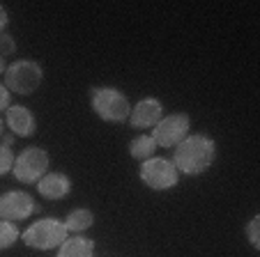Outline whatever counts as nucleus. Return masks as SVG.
<instances>
[{
  "mask_svg": "<svg viewBox=\"0 0 260 257\" xmlns=\"http://www.w3.org/2000/svg\"><path fill=\"white\" fill-rule=\"evenodd\" d=\"M214 156H216L214 140L207 138L205 133H193V136H187L175 147L173 165L177 168V172H184V175H203L214 163Z\"/></svg>",
  "mask_w": 260,
  "mask_h": 257,
  "instance_id": "nucleus-1",
  "label": "nucleus"
},
{
  "mask_svg": "<svg viewBox=\"0 0 260 257\" xmlns=\"http://www.w3.org/2000/svg\"><path fill=\"white\" fill-rule=\"evenodd\" d=\"M90 101L92 108L102 120L106 122H124L129 120L132 103L120 90L115 88H94L90 90Z\"/></svg>",
  "mask_w": 260,
  "mask_h": 257,
  "instance_id": "nucleus-2",
  "label": "nucleus"
},
{
  "mask_svg": "<svg viewBox=\"0 0 260 257\" xmlns=\"http://www.w3.org/2000/svg\"><path fill=\"white\" fill-rule=\"evenodd\" d=\"M42 78H44V71L35 60H16V62L7 64L5 88L14 94L28 97L42 85Z\"/></svg>",
  "mask_w": 260,
  "mask_h": 257,
  "instance_id": "nucleus-3",
  "label": "nucleus"
},
{
  "mask_svg": "<svg viewBox=\"0 0 260 257\" xmlns=\"http://www.w3.org/2000/svg\"><path fill=\"white\" fill-rule=\"evenodd\" d=\"M25 246L37 248V250H51V248L62 246V241L67 239V228L64 221L58 218H42L37 223H32L23 234H21Z\"/></svg>",
  "mask_w": 260,
  "mask_h": 257,
  "instance_id": "nucleus-4",
  "label": "nucleus"
},
{
  "mask_svg": "<svg viewBox=\"0 0 260 257\" xmlns=\"http://www.w3.org/2000/svg\"><path fill=\"white\" fill-rule=\"evenodd\" d=\"M49 170V154L42 147H28L14 159V177L21 184H37Z\"/></svg>",
  "mask_w": 260,
  "mask_h": 257,
  "instance_id": "nucleus-5",
  "label": "nucleus"
},
{
  "mask_svg": "<svg viewBox=\"0 0 260 257\" xmlns=\"http://www.w3.org/2000/svg\"><path fill=\"white\" fill-rule=\"evenodd\" d=\"M141 179L145 181V186H150V189H154V191H166V189L177 186L180 172H177V168L173 165V161L152 156V159L143 161Z\"/></svg>",
  "mask_w": 260,
  "mask_h": 257,
  "instance_id": "nucleus-6",
  "label": "nucleus"
},
{
  "mask_svg": "<svg viewBox=\"0 0 260 257\" xmlns=\"http://www.w3.org/2000/svg\"><path fill=\"white\" fill-rule=\"evenodd\" d=\"M189 126H191V122L184 113H173V115L159 120V124L152 131V138L157 147H177L189 136Z\"/></svg>",
  "mask_w": 260,
  "mask_h": 257,
  "instance_id": "nucleus-7",
  "label": "nucleus"
},
{
  "mask_svg": "<svg viewBox=\"0 0 260 257\" xmlns=\"http://www.w3.org/2000/svg\"><path fill=\"white\" fill-rule=\"evenodd\" d=\"M35 200L25 191H10V193L0 195V218L16 223V221H25L28 216L35 213Z\"/></svg>",
  "mask_w": 260,
  "mask_h": 257,
  "instance_id": "nucleus-8",
  "label": "nucleus"
},
{
  "mask_svg": "<svg viewBox=\"0 0 260 257\" xmlns=\"http://www.w3.org/2000/svg\"><path fill=\"white\" fill-rule=\"evenodd\" d=\"M164 117V106L159 99H141L129 113V124L134 129H150L157 126Z\"/></svg>",
  "mask_w": 260,
  "mask_h": 257,
  "instance_id": "nucleus-9",
  "label": "nucleus"
},
{
  "mask_svg": "<svg viewBox=\"0 0 260 257\" xmlns=\"http://www.w3.org/2000/svg\"><path fill=\"white\" fill-rule=\"evenodd\" d=\"M5 122H7V126H10V131L21 138L32 136L35 129H37L35 115L30 113V108H25V106H10L7 108Z\"/></svg>",
  "mask_w": 260,
  "mask_h": 257,
  "instance_id": "nucleus-10",
  "label": "nucleus"
},
{
  "mask_svg": "<svg viewBox=\"0 0 260 257\" xmlns=\"http://www.w3.org/2000/svg\"><path fill=\"white\" fill-rule=\"evenodd\" d=\"M37 191H40V195L46 200H62V198H67L69 191H72V181H69V177L62 175V172H49V175H44L37 181Z\"/></svg>",
  "mask_w": 260,
  "mask_h": 257,
  "instance_id": "nucleus-11",
  "label": "nucleus"
},
{
  "mask_svg": "<svg viewBox=\"0 0 260 257\" xmlns=\"http://www.w3.org/2000/svg\"><path fill=\"white\" fill-rule=\"evenodd\" d=\"M58 257H94V241L81 234H74L72 239L62 241Z\"/></svg>",
  "mask_w": 260,
  "mask_h": 257,
  "instance_id": "nucleus-12",
  "label": "nucleus"
},
{
  "mask_svg": "<svg viewBox=\"0 0 260 257\" xmlns=\"http://www.w3.org/2000/svg\"><path fill=\"white\" fill-rule=\"evenodd\" d=\"M154 152H157V142H154L152 136H147V133H143V136L134 138L132 145H129V154H132L134 159H138V161L152 159Z\"/></svg>",
  "mask_w": 260,
  "mask_h": 257,
  "instance_id": "nucleus-13",
  "label": "nucleus"
},
{
  "mask_svg": "<svg viewBox=\"0 0 260 257\" xmlns=\"http://www.w3.org/2000/svg\"><path fill=\"white\" fill-rule=\"evenodd\" d=\"M94 223V216L90 209H76V211H72L67 216V221H64V228H67V232H85V230L90 228V225Z\"/></svg>",
  "mask_w": 260,
  "mask_h": 257,
  "instance_id": "nucleus-14",
  "label": "nucleus"
},
{
  "mask_svg": "<svg viewBox=\"0 0 260 257\" xmlns=\"http://www.w3.org/2000/svg\"><path fill=\"white\" fill-rule=\"evenodd\" d=\"M19 237H21V232H19V228H16L14 223L0 218V250L14 246V243L19 241Z\"/></svg>",
  "mask_w": 260,
  "mask_h": 257,
  "instance_id": "nucleus-15",
  "label": "nucleus"
},
{
  "mask_svg": "<svg viewBox=\"0 0 260 257\" xmlns=\"http://www.w3.org/2000/svg\"><path fill=\"white\" fill-rule=\"evenodd\" d=\"M14 159L16 156H14V152H12V147L0 145V177L14 168Z\"/></svg>",
  "mask_w": 260,
  "mask_h": 257,
  "instance_id": "nucleus-16",
  "label": "nucleus"
},
{
  "mask_svg": "<svg viewBox=\"0 0 260 257\" xmlns=\"http://www.w3.org/2000/svg\"><path fill=\"white\" fill-rule=\"evenodd\" d=\"M246 234H249L251 246L258 250V248H260V216H253V218H251L249 228H246Z\"/></svg>",
  "mask_w": 260,
  "mask_h": 257,
  "instance_id": "nucleus-17",
  "label": "nucleus"
},
{
  "mask_svg": "<svg viewBox=\"0 0 260 257\" xmlns=\"http://www.w3.org/2000/svg\"><path fill=\"white\" fill-rule=\"evenodd\" d=\"M14 51H16L14 37H12V34H7V32H0V55H3V58H7V55H12Z\"/></svg>",
  "mask_w": 260,
  "mask_h": 257,
  "instance_id": "nucleus-18",
  "label": "nucleus"
},
{
  "mask_svg": "<svg viewBox=\"0 0 260 257\" xmlns=\"http://www.w3.org/2000/svg\"><path fill=\"white\" fill-rule=\"evenodd\" d=\"M10 101H12V94H10V90L0 83V113L3 111H7L10 108Z\"/></svg>",
  "mask_w": 260,
  "mask_h": 257,
  "instance_id": "nucleus-19",
  "label": "nucleus"
},
{
  "mask_svg": "<svg viewBox=\"0 0 260 257\" xmlns=\"http://www.w3.org/2000/svg\"><path fill=\"white\" fill-rule=\"evenodd\" d=\"M5 25H7V10L0 5V32H5Z\"/></svg>",
  "mask_w": 260,
  "mask_h": 257,
  "instance_id": "nucleus-20",
  "label": "nucleus"
},
{
  "mask_svg": "<svg viewBox=\"0 0 260 257\" xmlns=\"http://www.w3.org/2000/svg\"><path fill=\"white\" fill-rule=\"evenodd\" d=\"M12 142H14V136H12V133H5V136H3V145L12 147Z\"/></svg>",
  "mask_w": 260,
  "mask_h": 257,
  "instance_id": "nucleus-21",
  "label": "nucleus"
},
{
  "mask_svg": "<svg viewBox=\"0 0 260 257\" xmlns=\"http://www.w3.org/2000/svg\"><path fill=\"white\" fill-rule=\"evenodd\" d=\"M7 71V62H5V58L0 55V74H5Z\"/></svg>",
  "mask_w": 260,
  "mask_h": 257,
  "instance_id": "nucleus-22",
  "label": "nucleus"
},
{
  "mask_svg": "<svg viewBox=\"0 0 260 257\" xmlns=\"http://www.w3.org/2000/svg\"><path fill=\"white\" fill-rule=\"evenodd\" d=\"M0 138H3V120H0Z\"/></svg>",
  "mask_w": 260,
  "mask_h": 257,
  "instance_id": "nucleus-23",
  "label": "nucleus"
}]
</instances>
